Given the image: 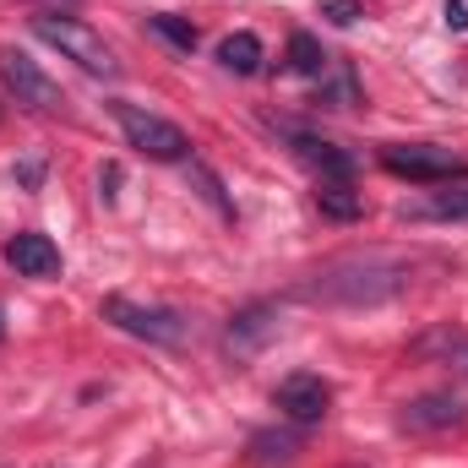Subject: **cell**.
<instances>
[{
  "mask_svg": "<svg viewBox=\"0 0 468 468\" xmlns=\"http://www.w3.org/2000/svg\"><path fill=\"white\" fill-rule=\"evenodd\" d=\"M414 283V261L398 256V250H344L333 256L327 267H316L294 294L305 305H344V311H359V305H387L398 300L403 289Z\"/></svg>",
  "mask_w": 468,
  "mask_h": 468,
  "instance_id": "1",
  "label": "cell"
},
{
  "mask_svg": "<svg viewBox=\"0 0 468 468\" xmlns=\"http://www.w3.org/2000/svg\"><path fill=\"white\" fill-rule=\"evenodd\" d=\"M33 38H44L49 49H60L66 60H77L88 77H110L115 82L120 77V60H115V49L104 44V33H93L82 16H60V11H38L33 22Z\"/></svg>",
  "mask_w": 468,
  "mask_h": 468,
  "instance_id": "2",
  "label": "cell"
},
{
  "mask_svg": "<svg viewBox=\"0 0 468 468\" xmlns=\"http://www.w3.org/2000/svg\"><path fill=\"white\" fill-rule=\"evenodd\" d=\"M99 316H104L110 327H120L125 338H142V344H158V349H180V344L191 338L186 311H175V305H142V300H131V294H104Z\"/></svg>",
  "mask_w": 468,
  "mask_h": 468,
  "instance_id": "3",
  "label": "cell"
},
{
  "mask_svg": "<svg viewBox=\"0 0 468 468\" xmlns=\"http://www.w3.org/2000/svg\"><path fill=\"white\" fill-rule=\"evenodd\" d=\"M110 115H115L125 147H136L142 158H153V164H186V158H191V136H186L175 120L153 115V110H142V104H125V99L110 104Z\"/></svg>",
  "mask_w": 468,
  "mask_h": 468,
  "instance_id": "4",
  "label": "cell"
},
{
  "mask_svg": "<svg viewBox=\"0 0 468 468\" xmlns=\"http://www.w3.org/2000/svg\"><path fill=\"white\" fill-rule=\"evenodd\" d=\"M381 169L409 180V186H452L468 180V158H458L452 147H436V142H387L381 153Z\"/></svg>",
  "mask_w": 468,
  "mask_h": 468,
  "instance_id": "5",
  "label": "cell"
},
{
  "mask_svg": "<svg viewBox=\"0 0 468 468\" xmlns=\"http://www.w3.org/2000/svg\"><path fill=\"white\" fill-rule=\"evenodd\" d=\"M0 82L11 88V99L22 104V110H33V115H55L60 104H66V93H60V82L55 77H44V66L38 60H27L22 49H0Z\"/></svg>",
  "mask_w": 468,
  "mask_h": 468,
  "instance_id": "6",
  "label": "cell"
},
{
  "mask_svg": "<svg viewBox=\"0 0 468 468\" xmlns=\"http://www.w3.org/2000/svg\"><path fill=\"white\" fill-rule=\"evenodd\" d=\"M272 403H278V414H283L289 425L305 431V425H322V420H327V409H333V387H327L316 370H294V376L278 381Z\"/></svg>",
  "mask_w": 468,
  "mask_h": 468,
  "instance_id": "7",
  "label": "cell"
},
{
  "mask_svg": "<svg viewBox=\"0 0 468 468\" xmlns=\"http://www.w3.org/2000/svg\"><path fill=\"white\" fill-rule=\"evenodd\" d=\"M272 338H278V305H272V300H250L245 311H234V316H229V333H224V344H229L234 359L261 354Z\"/></svg>",
  "mask_w": 468,
  "mask_h": 468,
  "instance_id": "8",
  "label": "cell"
},
{
  "mask_svg": "<svg viewBox=\"0 0 468 468\" xmlns=\"http://www.w3.org/2000/svg\"><path fill=\"white\" fill-rule=\"evenodd\" d=\"M463 420H468V409H463V398H452V392H425V398L403 403V414H398V425L414 431V436H436V431H452Z\"/></svg>",
  "mask_w": 468,
  "mask_h": 468,
  "instance_id": "9",
  "label": "cell"
},
{
  "mask_svg": "<svg viewBox=\"0 0 468 468\" xmlns=\"http://www.w3.org/2000/svg\"><path fill=\"white\" fill-rule=\"evenodd\" d=\"M5 261L16 278H55L60 272V245L38 229H22L5 239Z\"/></svg>",
  "mask_w": 468,
  "mask_h": 468,
  "instance_id": "10",
  "label": "cell"
},
{
  "mask_svg": "<svg viewBox=\"0 0 468 468\" xmlns=\"http://www.w3.org/2000/svg\"><path fill=\"white\" fill-rule=\"evenodd\" d=\"M289 147L322 175V180H349L354 175V153H344L338 142H327V136H311V131H289Z\"/></svg>",
  "mask_w": 468,
  "mask_h": 468,
  "instance_id": "11",
  "label": "cell"
},
{
  "mask_svg": "<svg viewBox=\"0 0 468 468\" xmlns=\"http://www.w3.org/2000/svg\"><path fill=\"white\" fill-rule=\"evenodd\" d=\"M414 359H431V365H447L452 376H468V333L463 327H431L425 338L409 344Z\"/></svg>",
  "mask_w": 468,
  "mask_h": 468,
  "instance_id": "12",
  "label": "cell"
},
{
  "mask_svg": "<svg viewBox=\"0 0 468 468\" xmlns=\"http://www.w3.org/2000/svg\"><path fill=\"white\" fill-rule=\"evenodd\" d=\"M261 60H267V55H261V38H256V33H229V38L218 44V66L234 71V77H256Z\"/></svg>",
  "mask_w": 468,
  "mask_h": 468,
  "instance_id": "13",
  "label": "cell"
},
{
  "mask_svg": "<svg viewBox=\"0 0 468 468\" xmlns=\"http://www.w3.org/2000/svg\"><path fill=\"white\" fill-rule=\"evenodd\" d=\"M316 207H322L327 218H338V224H354V218L365 213V202L354 197L349 180H322V186H316Z\"/></svg>",
  "mask_w": 468,
  "mask_h": 468,
  "instance_id": "14",
  "label": "cell"
},
{
  "mask_svg": "<svg viewBox=\"0 0 468 468\" xmlns=\"http://www.w3.org/2000/svg\"><path fill=\"white\" fill-rule=\"evenodd\" d=\"M289 66H294L300 77H327V71H333V55H327L311 33H289Z\"/></svg>",
  "mask_w": 468,
  "mask_h": 468,
  "instance_id": "15",
  "label": "cell"
},
{
  "mask_svg": "<svg viewBox=\"0 0 468 468\" xmlns=\"http://www.w3.org/2000/svg\"><path fill=\"white\" fill-rule=\"evenodd\" d=\"M409 218H468V186L463 191H436L431 202H414Z\"/></svg>",
  "mask_w": 468,
  "mask_h": 468,
  "instance_id": "16",
  "label": "cell"
},
{
  "mask_svg": "<svg viewBox=\"0 0 468 468\" xmlns=\"http://www.w3.org/2000/svg\"><path fill=\"white\" fill-rule=\"evenodd\" d=\"M147 27H153L164 44H175L180 55H191V49H197V27H191L186 16H169V11H158V16H147Z\"/></svg>",
  "mask_w": 468,
  "mask_h": 468,
  "instance_id": "17",
  "label": "cell"
},
{
  "mask_svg": "<svg viewBox=\"0 0 468 468\" xmlns=\"http://www.w3.org/2000/svg\"><path fill=\"white\" fill-rule=\"evenodd\" d=\"M191 175H197V186H202V197H207V202H213V207H218V213L229 218L234 207H229V197H224V186H218V175H213V169H202V164H191Z\"/></svg>",
  "mask_w": 468,
  "mask_h": 468,
  "instance_id": "18",
  "label": "cell"
},
{
  "mask_svg": "<svg viewBox=\"0 0 468 468\" xmlns=\"http://www.w3.org/2000/svg\"><path fill=\"white\" fill-rule=\"evenodd\" d=\"M322 99H333V110H349V104H359V88H354L349 66H338V82H333V88H322Z\"/></svg>",
  "mask_w": 468,
  "mask_h": 468,
  "instance_id": "19",
  "label": "cell"
},
{
  "mask_svg": "<svg viewBox=\"0 0 468 468\" xmlns=\"http://www.w3.org/2000/svg\"><path fill=\"white\" fill-rule=\"evenodd\" d=\"M322 16H327L333 27H354L365 11H359V0H322Z\"/></svg>",
  "mask_w": 468,
  "mask_h": 468,
  "instance_id": "20",
  "label": "cell"
},
{
  "mask_svg": "<svg viewBox=\"0 0 468 468\" xmlns=\"http://www.w3.org/2000/svg\"><path fill=\"white\" fill-rule=\"evenodd\" d=\"M447 27H468V0H447Z\"/></svg>",
  "mask_w": 468,
  "mask_h": 468,
  "instance_id": "21",
  "label": "cell"
},
{
  "mask_svg": "<svg viewBox=\"0 0 468 468\" xmlns=\"http://www.w3.org/2000/svg\"><path fill=\"white\" fill-rule=\"evenodd\" d=\"M99 186H110V191H104V202H115V186H120V169H115V164L99 175Z\"/></svg>",
  "mask_w": 468,
  "mask_h": 468,
  "instance_id": "22",
  "label": "cell"
},
{
  "mask_svg": "<svg viewBox=\"0 0 468 468\" xmlns=\"http://www.w3.org/2000/svg\"><path fill=\"white\" fill-rule=\"evenodd\" d=\"M0 338H5V305H0Z\"/></svg>",
  "mask_w": 468,
  "mask_h": 468,
  "instance_id": "23",
  "label": "cell"
}]
</instances>
